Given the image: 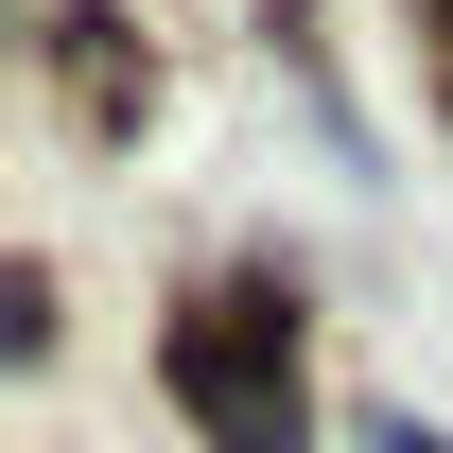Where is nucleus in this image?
<instances>
[{
	"mask_svg": "<svg viewBox=\"0 0 453 453\" xmlns=\"http://www.w3.org/2000/svg\"><path fill=\"white\" fill-rule=\"evenodd\" d=\"M384 453H453V436H436V418H384Z\"/></svg>",
	"mask_w": 453,
	"mask_h": 453,
	"instance_id": "nucleus-3",
	"label": "nucleus"
},
{
	"mask_svg": "<svg viewBox=\"0 0 453 453\" xmlns=\"http://www.w3.org/2000/svg\"><path fill=\"white\" fill-rule=\"evenodd\" d=\"M35 53H53V105L88 122V140H122V122L157 105V70L122 53V18H88V0H70V18H53V35H35Z\"/></svg>",
	"mask_w": 453,
	"mask_h": 453,
	"instance_id": "nucleus-2",
	"label": "nucleus"
},
{
	"mask_svg": "<svg viewBox=\"0 0 453 453\" xmlns=\"http://www.w3.org/2000/svg\"><path fill=\"white\" fill-rule=\"evenodd\" d=\"M157 384L192 401L210 453H314V401H296V280H210L157 332Z\"/></svg>",
	"mask_w": 453,
	"mask_h": 453,
	"instance_id": "nucleus-1",
	"label": "nucleus"
}]
</instances>
